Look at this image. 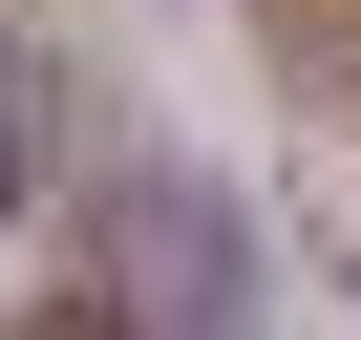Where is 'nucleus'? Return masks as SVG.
Segmentation results:
<instances>
[{
  "label": "nucleus",
  "mask_w": 361,
  "mask_h": 340,
  "mask_svg": "<svg viewBox=\"0 0 361 340\" xmlns=\"http://www.w3.org/2000/svg\"><path fill=\"white\" fill-rule=\"evenodd\" d=\"M106 298H128V340H255L234 213L192 192V170H128V192H106Z\"/></svg>",
  "instance_id": "f257e3e1"
},
{
  "label": "nucleus",
  "mask_w": 361,
  "mask_h": 340,
  "mask_svg": "<svg viewBox=\"0 0 361 340\" xmlns=\"http://www.w3.org/2000/svg\"><path fill=\"white\" fill-rule=\"evenodd\" d=\"M0 340H128V298H22Z\"/></svg>",
  "instance_id": "f03ea898"
},
{
  "label": "nucleus",
  "mask_w": 361,
  "mask_h": 340,
  "mask_svg": "<svg viewBox=\"0 0 361 340\" xmlns=\"http://www.w3.org/2000/svg\"><path fill=\"white\" fill-rule=\"evenodd\" d=\"M0 213H22V107H0Z\"/></svg>",
  "instance_id": "7ed1b4c3"
}]
</instances>
